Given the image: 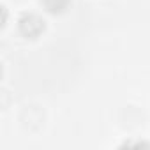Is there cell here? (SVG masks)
I'll return each instance as SVG.
<instances>
[{"instance_id": "7a4b0ae2", "label": "cell", "mask_w": 150, "mask_h": 150, "mask_svg": "<svg viewBox=\"0 0 150 150\" xmlns=\"http://www.w3.org/2000/svg\"><path fill=\"white\" fill-rule=\"evenodd\" d=\"M71 4V0H42V6L46 7V11L53 13V14H60L64 13Z\"/></svg>"}, {"instance_id": "6da1fadb", "label": "cell", "mask_w": 150, "mask_h": 150, "mask_svg": "<svg viewBox=\"0 0 150 150\" xmlns=\"http://www.w3.org/2000/svg\"><path fill=\"white\" fill-rule=\"evenodd\" d=\"M44 28H46L44 20L41 16H37V14H25L20 20V32L25 37L35 39V37H39L44 32Z\"/></svg>"}]
</instances>
